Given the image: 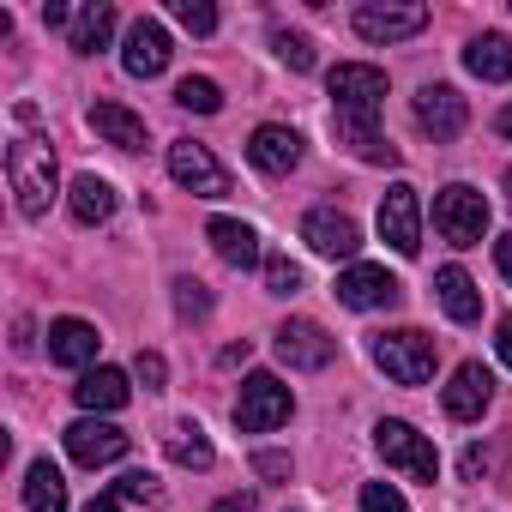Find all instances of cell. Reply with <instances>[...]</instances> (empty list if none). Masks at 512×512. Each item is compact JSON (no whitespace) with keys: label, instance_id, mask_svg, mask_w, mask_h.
<instances>
[{"label":"cell","instance_id":"1","mask_svg":"<svg viewBox=\"0 0 512 512\" xmlns=\"http://www.w3.org/2000/svg\"><path fill=\"white\" fill-rule=\"evenodd\" d=\"M7 187H13V199H19V211H25L31 223L49 217V205H55V193H61L55 145L37 139V133H19V139L7 145Z\"/></svg>","mask_w":512,"mask_h":512},{"label":"cell","instance_id":"2","mask_svg":"<svg viewBox=\"0 0 512 512\" xmlns=\"http://www.w3.org/2000/svg\"><path fill=\"white\" fill-rule=\"evenodd\" d=\"M368 356H374V368L386 374V380H398V386H422V380H434V338L428 332H416V326H398V332H380L374 344H368Z\"/></svg>","mask_w":512,"mask_h":512},{"label":"cell","instance_id":"3","mask_svg":"<svg viewBox=\"0 0 512 512\" xmlns=\"http://www.w3.org/2000/svg\"><path fill=\"white\" fill-rule=\"evenodd\" d=\"M434 229H440V241H452V247H482V235H488V199H482L470 181L440 187V193H434Z\"/></svg>","mask_w":512,"mask_h":512},{"label":"cell","instance_id":"4","mask_svg":"<svg viewBox=\"0 0 512 512\" xmlns=\"http://www.w3.org/2000/svg\"><path fill=\"white\" fill-rule=\"evenodd\" d=\"M290 410H296V398L278 374H247L241 398H235V428L241 434H272V428L290 422Z\"/></svg>","mask_w":512,"mask_h":512},{"label":"cell","instance_id":"5","mask_svg":"<svg viewBox=\"0 0 512 512\" xmlns=\"http://www.w3.org/2000/svg\"><path fill=\"white\" fill-rule=\"evenodd\" d=\"M374 446H380V458H386L392 470H404L410 482H434V476H440V452H434V440L416 434V428L398 422V416L374 428Z\"/></svg>","mask_w":512,"mask_h":512},{"label":"cell","instance_id":"6","mask_svg":"<svg viewBox=\"0 0 512 512\" xmlns=\"http://www.w3.org/2000/svg\"><path fill=\"white\" fill-rule=\"evenodd\" d=\"M380 241L398 253V260H416L422 253V199H416V187L410 181H398V187H386V199H380Z\"/></svg>","mask_w":512,"mask_h":512},{"label":"cell","instance_id":"7","mask_svg":"<svg viewBox=\"0 0 512 512\" xmlns=\"http://www.w3.org/2000/svg\"><path fill=\"white\" fill-rule=\"evenodd\" d=\"M326 91H332L338 115H368V121H380V103H386V73H380V67H368V61H344V67H332Z\"/></svg>","mask_w":512,"mask_h":512},{"label":"cell","instance_id":"8","mask_svg":"<svg viewBox=\"0 0 512 512\" xmlns=\"http://www.w3.org/2000/svg\"><path fill=\"white\" fill-rule=\"evenodd\" d=\"M169 175L193 193V199H223L229 193V169L211 157V145H199V139H175L169 145Z\"/></svg>","mask_w":512,"mask_h":512},{"label":"cell","instance_id":"9","mask_svg":"<svg viewBox=\"0 0 512 512\" xmlns=\"http://www.w3.org/2000/svg\"><path fill=\"white\" fill-rule=\"evenodd\" d=\"M302 241L320 253V260H350V266H356V253H362L356 217H350V211H332V205H320V211L302 217Z\"/></svg>","mask_w":512,"mask_h":512},{"label":"cell","instance_id":"10","mask_svg":"<svg viewBox=\"0 0 512 512\" xmlns=\"http://www.w3.org/2000/svg\"><path fill=\"white\" fill-rule=\"evenodd\" d=\"M404 296V284L386 272V266H344V278H338V302L344 308H356V314H374V308H392Z\"/></svg>","mask_w":512,"mask_h":512},{"label":"cell","instance_id":"11","mask_svg":"<svg viewBox=\"0 0 512 512\" xmlns=\"http://www.w3.org/2000/svg\"><path fill=\"white\" fill-rule=\"evenodd\" d=\"M127 446H133V440H127L115 422H103V416H79V422L67 428V452H73V464H85V470L127 458Z\"/></svg>","mask_w":512,"mask_h":512},{"label":"cell","instance_id":"12","mask_svg":"<svg viewBox=\"0 0 512 512\" xmlns=\"http://www.w3.org/2000/svg\"><path fill=\"white\" fill-rule=\"evenodd\" d=\"M464 121H470V103H464L452 85H422V91H416V127H422V133H434L440 145H446V139H458V133H464Z\"/></svg>","mask_w":512,"mask_h":512},{"label":"cell","instance_id":"13","mask_svg":"<svg viewBox=\"0 0 512 512\" xmlns=\"http://www.w3.org/2000/svg\"><path fill=\"white\" fill-rule=\"evenodd\" d=\"M247 163L260 169V175H290V169L302 163V133H296V127H278V121L253 127V139H247Z\"/></svg>","mask_w":512,"mask_h":512},{"label":"cell","instance_id":"14","mask_svg":"<svg viewBox=\"0 0 512 512\" xmlns=\"http://www.w3.org/2000/svg\"><path fill=\"white\" fill-rule=\"evenodd\" d=\"M169 31L157 25V19H133L127 25V49H121V67L133 73V79H157L163 67H169Z\"/></svg>","mask_w":512,"mask_h":512},{"label":"cell","instance_id":"15","mask_svg":"<svg viewBox=\"0 0 512 512\" xmlns=\"http://www.w3.org/2000/svg\"><path fill=\"white\" fill-rule=\"evenodd\" d=\"M332 338H326V326H314V320H284L278 326V356L290 362V368H302V374H320L326 362H332Z\"/></svg>","mask_w":512,"mask_h":512},{"label":"cell","instance_id":"16","mask_svg":"<svg viewBox=\"0 0 512 512\" xmlns=\"http://www.w3.org/2000/svg\"><path fill=\"white\" fill-rule=\"evenodd\" d=\"M440 404H446V416H452V422H476V416L494 404V374H488L482 362H464V368L446 380Z\"/></svg>","mask_w":512,"mask_h":512},{"label":"cell","instance_id":"17","mask_svg":"<svg viewBox=\"0 0 512 512\" xmlns=\"http://www.w3.org/2000/svg\"><path fill=\"white\" fill-rule=\"evenodd\" d=\"M422 25H428V7H380V0L356 7V37H368V43H404Z\"/></svg>","mask_w":512,"mask_h":512},{"label":"cell","instance_id":"18","mask_svg":"<svg viewBox=\"0 0 512 512\" xmlns=\"http://www.w3.org/2000/svg\"><path fill=\"white\" fill-rule=\"evenodd\" d=\"M211 247H217V260L223 266H235V272H247V266H266V253H260V229L253 223H241V217H211Z\"/></svg>","mask_w":512,"mask_h":512},{"label":"cell","instance_id":"19","mask_svg":"<svg viewBox=\"0 0 512 512\" xmlns=\"http://www.w3.org/2000/svg\"><path fill=\"white\" fill-rule=\"evenodd\" d=\"M85 121H91V133H97L103 145H115V151H145V121H139L127 103L97 97V103L85 109Z\"/></svg>","mask_w":512,"mask_h":512},{"label":"cell","instance_id":"20","mask_svg":"<svg viewBox=\"0 0 512 512\" xmlns=\"http://www.w3.org/2000/svg\"><path fill=\"white\" fill-rule=\"evenodd\" d=\"M332 133H338V145H344L350 157H362V163H398V145L380 139V127H374L368 115H338V109H332Z\"/></svg>","mask_w":512,"mask_h":512},{"label":"cell","instance_id":"21","mask_svg":"<svg viewBox=\"0 0 512 512\" xmlns=\"http://www.w3.org/2000/svg\"><path fill=\"white\" fill-rule=\"evenodd\" d=\"M97 344H103V338H97L91 320H55V326H49V362H61V368H79V374H85V368L97 362Z\"/></svg>","mask_w":512,"mask_h":512},{"label":"cell","instance_id":"22","mask_svg":"<svg viewBox=\"0 0 512 512\" xmlns=\"http://www.w3.org/2000/svg\"><path fill=\"white\" fill-rule=\"evenodd\" d=\"M127 374L121 368H85L79 374V386H73V398H79V410L85 416H109V410H121L127 404Z\"/></svg>","mask_w":512,"mask_h":512},{"label":"cell","instance_id":"23","mask_svg":"<svg viewBox=\"0 0 512 512\" xmlns=\"http://www.w3.org/2000/svg\"><path fill=\"white\" fill-rule=\"evenodd\" d=\"M464 67H470L482 85H506V79H512V37H500V31L470 37V43H464Z\"/></svg>","mask_w":512,"mask_h":512},{"label":"cell","instance_id":"24","mask_svg":"<svg viewBox=\"0 0 512 512\" xmlns=\"http://www.w3.org/2000/svg\"><path fill=\"white\" fill-rule=\"evenodd\" d=\"M434 296H440V308H446V320H458V326H470V320H482V290L470 284V272H464V266H446V272L434 278Z\"/></svg>","mask_w":512,"mask_h":512},{"label":"cell","instance_id":"25","mask_svg":"<svg viewBox=\"0 0 512 512\" xmlns=\"http://www.w3.org/2000/svg\"><path fill=\"white\" fill-rule=\"evenodd\" d=\"M109 37H115V7L109 0H85L73 13V31H67L73 55H97V49H109Z\"/></svg>","mask_w":512,"mask_h":512},{"label":"cell","instance_id":"26","mask_svg":"<svg viewBox=\"0 0 512 512\" xmlns=\"http://www.w3.org/2000/svg\"><path fill=\"white\" fill-rule=\"evenodd\" d=\"M67 211L91 229V223H109L115 217V187L103 181V175H73V187H67Z\"/></svg>","mask_w":512,"mask_h":512},{"label":"cell","instance_id":"27","mask_svg":"<svg viewBox=\"0 0 512 512\" xmlns=\"http://www.w3.org/2000/svg\"><path fill=\"white\" fill-rule=\"evenodd\" d=\"M25 506L31 512H67V482H61V470L49 458H37L25 470Z\"/></svg>","mask_w":512,"mask_h":512},{"label":"cell","instance_id":"28","mask_svg":"<svg viewBox=\"0 0 512 512\" xmlns=\"http://www.w3.org/2000/svg\"><path fill=\"white\" fill-rule=\"evenodd\" d=\"M163 446H169V458H175L181 470H211V464H217V452H211V440H205L199 422H175Z\"/></svg>","mask_w":512,"mask_h":512},{"label":"cell","instance_id":"29","mask_svg":"<svg viewBox=\"0 0 512 512\" xmlns=\"http://www.w3.org/2000/svg\"><path fill=\"white\" fill-rule=\"evenodd\" d=\"M175 103L193 109V115H217L223 109V91H217V79H181L175 85Z\"/></svg>","mask_w":512,"mask_h":512},{"label":"cell","instance_id":"30","mask_svg":"<svg viewBox=\"0 0 512 512\" xmlns=\"http://www.w3.org/2000/svg\"><path fill=\"white\" fill-rule=\"evenodd\" d=\"M266 290L272 296H296L302 290V266L290 260V253H266Z\"/></svg>","mask_w":512,"mask_h":512},{"label":"cell","instance_id":"31","mask_svg":"<svg viewBox=\"0 0 512 512\" xmlns=\"http://www.w3.org/2000/svg\"><path fill=\"white\" fill-rule=\"evenodd\" d=\"M272 49H278V61H284V67H296V73H308V67H314V43H308L302 31H272Z\"/></svg>","mask_w":512,"mask_h":512},{"label":"cell","instance_id":"32","mask_svg":"<svg viewBox=\"0 0 512 512\" xmlns=\"http://www.w3.org/2000/svg\"><path fill=\"white\" fill-rule=\"evenodd\" d=\"M175 314H181V320H205V314H211V296H205L199 278H175Z\"/></svg>","mask_w":512,"mask_h":512},{"label":"cell","instance_id":"33","mask_svg":"<svg viewBox=\"0 0 512 512\" xmlns=\"http://www.w3.org/2000/svg\"><path fill=\"white\" fill-rule=\"evenodd\" d=\"M175 19H181L193 37H211V31H217V7H211V0H175Z\"/></svg>","mask_w":512,"mask_h":512},{"label":"cell","instance_id":"34","mask_svg":"<svg viewBox=\"0 0 512 512\" xmlns=\"http://www.w3.org/2000/svg\"><path fill=\"white\" fill-rule=\"evenodd\" d=\"M115 494H121V500H145V506H163V488H157V476H145V470L121 476V482H115Z\"/></svg>","mask_w":512,"mask_h":512},{"label":"cell","instance_id":"35","mask_svg":"<svg viewBox=\"0 0 512 512\" xmlns=\"http://www.w3.org/2000/svg\"><path fill=\"white\" fill-rule=\"evenodd\" d=\"M362 512H410V506H404V494L392 482H368L362 488Z\"/></svg>","mask_w":512,"mask_h":512},{"label":"cell","instance_id":"36","mask_svg":"<svg viewBox=\"0 0 512 512\" xmlns=\"http://www.w3.org/2000/svg\"><path fill=\"white\" fill-rule=\"evenodd\" d=\"M133 374L145 380V392H163V380H169V368H163V356H157V350H139V362H133Z\"/></svg>","mask_w":512,"mask_h":512},{"label":"cell","instance_id":"37","mask_svg":"<svg viewBox=\"0 0 512 512\" xmlns=\"http://www.w3.org/2000/svg\"><path fill=\"white\" fill-rule=\"evenodd\" d=\"M253 470H260V476H290V458L284 452H260V458H253Z\"/></svg>","mask_w":512,"mask_h":512},{"label":"cell","instance_id":"38","mask_svg":"<svg viewBox=\"0 0 512 512\" xmlns=\"http://www.w3.org/2000/svg\"><path fill=\"white\" fill-rule=\"evenodd\" d=\"M494 266H500V278L512 284V229H506V235L494 241Z\"/></svg>","mask_w":512,"mask_h":512},{"label":"cell","instance_id":"39","mask_svg":"<svg viewBox=\"0 0 512 512\" xmlns=\"http://www.w3.org/2000/svg\"><path fill=\"white\" fill-rule=\"evenodd\" d=\"M43 25H49V31H61V25L73 31V7H61V0H49V7H43Z\"/></svg>","mask_w":512,"mask_h":512},{"label":"cell","instance_id":"40","mask_svg":"<svg viewBox=\"0 0 512 512\" xmlns=\"http://www.w3.org/2000/svg\"><path fill=\"white\" fill-rule=\"evenodd\" d=\"M458 470H464V476H470V482H476V476H482V470H488V452H482V446H470V452H464V458H458Z\"/></svg>","mask_w":512,"mask_h":512},{"label":"cell","instance_id":"41","mask_svg":"<svg viewBox=\"0 0 512 512\" xmlns=\"http://www.w3.org/2000/svg\"><path fill=\"white\" fill-rule=\"evenodd\" d=\"M494 344H500V362H506V368H512V314H506V320H500V326H494Z\"/></svg>","mask_w":512,"mask_h":512},{"label":"cell","instance_id":"42","mask_svg":"<svg viewBox=\"0 0 512 512\" xmlns=\"http://www.w3.org/2000/svg\"><path fill=\"white\" fill-rule=\"evenodd\" d=\"M211 512H253V494H223Z\"/></svg>","mask_w":512,"mask_h":512},{"label":"cell","instance_id":"43","mask_svg":"<svg viewBox=\"0 0 512 512\" xmlns=\"http://www.w3.org/2000/svg\"><path fill=\"white\" fill-rule=\"evenodd\" d=\"M85 512H121V494H97V500H91Z\"/></svg>","mask_w":512,"mask_h":512},{"label":"cell","instance_id":"44","mask_svg":"<svg viewBox=\"0 0 512 512\" xmlns=\"http://www.w3.org/2000/svg\"><path fill=\"white\" fill-rule=\"evenodd\" d=\"M494 127H500V133H506V139H512V103H506V109H500V115H494Z\"/></svg>","mask_w":512,"mask_h":512},{"label":"cell","instance_id":"45","mask_svg":"<svg viewBox=\"0 0 512 512\" xmlns=\"http://www.w3.org/2000/svg\"><path fill=\"white\" fill-rule=\"evenodd\" d=\"M506 193H512V169H506Z\"/></svg>","mask_w":512,"mask_h":512}]
</instances>
